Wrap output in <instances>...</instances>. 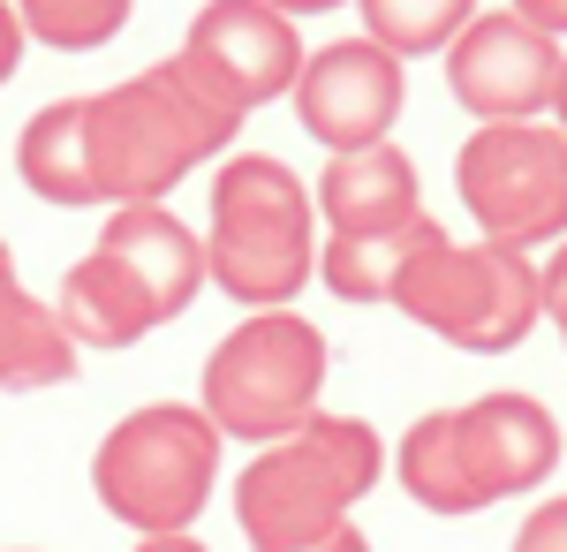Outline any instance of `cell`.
<instances>
[{"instance_id":"cell-1","label":"cell","mask_w":567,"mask_h":552,"mask_svg":"<svg viewBox=\"0 0 567 552\" xmlns=\"http://www.w3.org/2000/svg\"><path fill=\"white\" fill-rule=\"evenodd\" d=\"M243 122H250L243 84L197 45H175L144 76H122L114 91L91 99L99 205H167V190L213 152H227Z\"/></svg>"},{"instance_id":"cell-2","label":"cell","mask_w":567,"mask_h":552,"mask_svg":"<svg viewBox=\"0 0 567 552\" xmlns=\"http://www.w3.org/2000/svg\"><path fill=\"white\" fill-rule=\"evenodd\" d=\"M560 462V425L537 393H477L470 409H432L401 431L393 477L432 514H484L507 492L545 484Z\"/></svg>"},{"instance_id":"cell-3","label":"cell","mask_w":567,"mask_h":552,"mask_svg":"<svg viewBox=\"0 0 567 552\" xmlns=\"http://www.w3.org/2000/svg\"><path fill=\"white\" fill-rule=\"evenodd\" d=\"M386 447L363 417H310L296 439L258 447V462L235 484V522L250 552H303L318 538H333L349 508L379 484Z\"/></svg>"},{"instance_id":"cell-4","label":"cell","mask_w":567,"mask_h":552,"mask_svg":"<svg viewBox=\"0 0 567 552\" xmlns=\"http://www.w3.org/2000/svg\"><path fill=\"white\" fill-rule=\"evenodd\" d=\"M318 205L288 160L243 152L213 174V227H205V280L243 310H288V296L318 273Z\"/></svg>"},{"instance_id":"cell-5","label":"cell","mask_w":567,"mask_h":552,"mask_svg":"<svg viewBox=\"0 0 567 552\" xmlns=\"http://www.w3.org/2000/svg\"><path fill=\"white\" fill-rule=\"evenodd\" d=\"M219 477V431L197 401H152L130 409L91 454V492L136 538H182Z\"/></svg>"},{"instance_id":"cell-6","label":"cell","mask_w":567,"mask_h":552,"mask_svg":"<svg viewBox=\"0 0 567 552\" xmlns=\"http://www.w3.org/2000/svg\"><path fill=\"white\" fill-rule=\"evenodd\" d=\"M386 303L401 318H416L424 334H439L446 348H470V356H507L545 318V288H537V265L523 251L446 243V235H432L401 265Z\"/></svg>"},{"instance_id":"cell-7","label":"cell","mask_w":567,"mask_h":552,"mask_svg":"<svg viewBox=\"0 0 567 552\" xmlns=\"http://www.w3.org/2000/svg\"><path fill=\"white\" fill-rule=\"evenodd\" d=\"M326 393V334L303 310H250L235 334L205 356V417L219 439H296Z\"/></svg>"},{"instance_id":"cell-8","label":"cell","mask_w":567,"mask_h":552,"mask_svg":"<svg viewBox=\"0 0 567 552\" xmlns=\"http://www.w3.org/2000/svg\"><path fill=\"white\" fill-rule=\"evenodd\" d=\"M462 205L477 219V243L537 251L567 243V136L553 122H492L454 152Z\"/></svg>"},{"instance_id":"cell-9","label":"cell","mask_w":567,"mask_h":552,"mask_svg":"<svg viewBox=\"0 0 567 552\" xmlns=\"http://www.w3.org/2000/svg\"><path fill=\"white\" fill-rule=\"evenodd\" d=\"M553 76H560V39H545L515 8L499 16H470V31L446 45V91L492 122H537L553 106Z\"/></svg>"},{"instance_id":"cell-10","label":"cell","mask_w":567,"mask_h":552,"mask_svg":"<svg viewBox=\"0 0 567 552\" xmlns=\"http://www.w3.org/2000/svg\"><path fill=\"white\" fill-rule=\"evenodd\" d=\"M296 114L303 129L341 160V152H371V144H386V129L401 122V61H393L386 45L371 39H333L303 53V76H296Z\"/></svg>"},{"instance_id":"cell-11","label":"cell","mask_w":567,"mask_h":552,"mask_svg":"<svg viewBox=\"0 0 567 552\" xmlns=\"http://www.w3.org/2000/svg\"><path fill=\"white\" fill-rule=\"evenodd\" d=\"M205 61H219L250 106L265 99H280V91H296L303 76V39H296V23L280 16V8H265V0H205L197 16H189V39Z\"/></svg>"},{"instance_id":"cell-12","label":"cell","mask_w":567,"mask_h":552,"mask_svg":"<svg viewBox=\"0 0 567 552\" xmlns=\"http://www.w3.org/2000/svg\"><path fill=\"white\" fill-rule=\"evenodd\" d=\"M91 251H106L136 288H144V303H152L159 326L182 318V310L197 303V288H205V243H197L167 205H114V219L99 227Z\"/></svg>"},{"instance_id":"cell-13","label":"cell","mask_w":567,"mask_h":552,"mask_svg":"<svg viewBox=\"0 0 567 552\" xmlns=\"http://www.w3.org/2000/svg\"><path fill=\"white\" fill-rule=\"evenodd\" d=\"M310 205L326 213L333 235H355V227H409L424 213L416 205V160L401 144H371V152H341L326 160Z\"/></svg>"},{"instance_id":"cell-14","label":"cell","mask_w":567,"mask_h":552,"mask_svg":"<svg viewBox=\"0 0 567 552\" xmlns=\"http://www.w3.org/2000/svg\"><path fill=\"white\" fill-rule=\"evenodd\" d=\"M53 318H61V334L76 340V348H130V340H144L152 326H159L152 303H144V288H136L106 251L76 257V265L61 273V303H53Z\"/></svg>"},{"instance_id":"cell-15","label":"cell","mask_w":567,"mask_h":552,"mask_svg":"<svg viewBox=\"0 0 567 552\" xmlns=\"http://www.w3.org/2000/svg\"><path fill=\"white\" fill-rule=\"evenodd\" d=\"M16 174L45 205H99V167H91V99H53L16 136Z\"/></svg>"},{"instance_id":"cell-16","label":"cell","mask_w":567,"mask_h":552,"mask_svg":"<svg viewBox=\"0 0 567 552\" xmlns=\"http://www.w3.org/2000/svg\"><path fill=\"white\" fill-rule=\"evenodd\" d=\"M432 235H446L439 219H409V227H355V235H326V251H318V273H326V288L341 303H386L393 280H401V265L424 251Z\"/></svg>"},{"instance_id":"cell-17","label":"cell","mask_w":567,"mask_h":552,"mask_svg":"<svg viewBox=\"0 0 567 552\" xmlns=\"http://www.w3.org/2000/svg\"><path fill=\"white\" fill-rule=\"evenodd\" d=\"M76 371V340L61 334L53 303L16 296L0 303V393H39V386H61Z\"/></svg>"},{"instance_id":"cell-18","label":"cell","mask_w":567,"mask_h":552,"mask_svg":"<svg viewBox=\"0 0 567 552\" xmlns=\"http://www.w3.org/2000/svg\"><path fill=\"white\" fill-rule=\"evenodd\" d=\"M355 8H363V39L386 45L393 61L446 53L470 31V16H477V0H355Z\"/></svg>"},{"instance_id":"cell-19","label":"cell","mask_w":567,"mask_h":552,"mask_svg":"<svg viewBox=\"0 0 567 552\" xmlns=\"http://www.w3.org/2000/svg\"><path fill=\"white\" fill-rule=\"evenodd\" d=\"M23 39L53 45V53H91L130 23V0H8Z\"/></svg>"},{"instance_id":"cell-20","label":"cell","mask_w":567,"mask_h":552,"mask_svg":"<svg viewBox=\"0 0 567 552\" xmlns=\"http://www.w3.org/2000/svg\"><path fill=\"white\" fill-rule=\"evenodd\" d=\"M515 552H567V500H545V508L529 514L523 530H515Z\"/></svg>"},{"instance_id":"cell-21","label":"cell","mask_w":567,"mask_h":552,"mask_svg":"<svg viewBox=\"0 0 567 552\" xmlns=\"http://www.w3.org/2000/svg\"><path fill=\"white\" fill-rule=\"evenodd\" d=\"M537 288H545V318H553L560 340H567V243H553V257L537 265Z\"/></svg>"},{"instance_id":"cell-22","label":"cell","mask_w":567,"mask_h":552,"mask_svg":"<svg viewBox=\"0 0 567 552\" xmlns=\"http://www.w3.org/2000/svg\"><path fill=\"white\" fill-rule=\"evenodd\" d=\"M523 23H537L545 39H567V0H507Z\"/></svg>"},{"instance_id":"cell-23","label":"cell","mask_w":567,"mask_h":552,"mask_svg":"<svg viewBox=\"0 0 567 552\" xmlns=\"http://www.w3.org/2000/svg\"><path fill=\"white\" fill-rule=\"evenodd\" d=\"M16 61H23V23H16V8L0 0V84L16 76Z\"/></svg>"},{"instance_id":"cell-24","label":"cell","mask_w":567,"mask_h":552,"mask_svg":"<svg viewBox=\"0 0 567 552\" xmlns=\"http://www.w3.org/2000/svg\"><path fill=\"white\" fill-rule=\"evenodd\" d=\"M303 552H371V538H363L355 522H341L333 538H318V545H303Z\"/></svg>"},{"instance_id":"cell-25","label":"cell","mask_w":567,"mask_h":552,"mask_svg":"<svg viewBox=\"0 0 567 552\" xmlns=\"http://www.w3.org/2000/svg\"><path fill=\"white\" fill-rule=\"evenodd\" d=\"M545 114H553V129L567 136V53H560V76H553V106H545Z\"/></svg>"},{"instance_id":"cell-26","label":"cell","mask_w":567,"mask_h":552,"mask_svg":"<svg viewBox=\"0 0 567 552\" xmlns=\"http://www.w3.org/2000/svg\"><path fill=\"white\" fill-rule=\"evenodd\" d=\"M265 8H280V16L296 23V16H326V8H341V0H265Z\"/></svg>"},{"instance_id":"cell-27","label":"cell","mask_w":567,"mask_h":552,"mask_svg":"<svg viewBox=\"0 0 567 552\" xmlns=\"http://www.w3.org/2000/svg\"><path fill=\"white\" fill-rule=\"evenodd\" d=\"M136 552H205V545L182 530V538H136Z\"/></svg>"},{"instance_id":"cell-28","label":"cell","mask_w":567,"mask_h":552,"mask_svg":"<svg viewBox=\"0 0 567 552\" xmlns=\"http://www.w3.org/2000/svg\"><path fill=\"white\" fill-rule=\"evenodd\" d=\"M8 288H23V280H16V257H8V243H0V296H8Z\"/></svg>"}]
</instances>
